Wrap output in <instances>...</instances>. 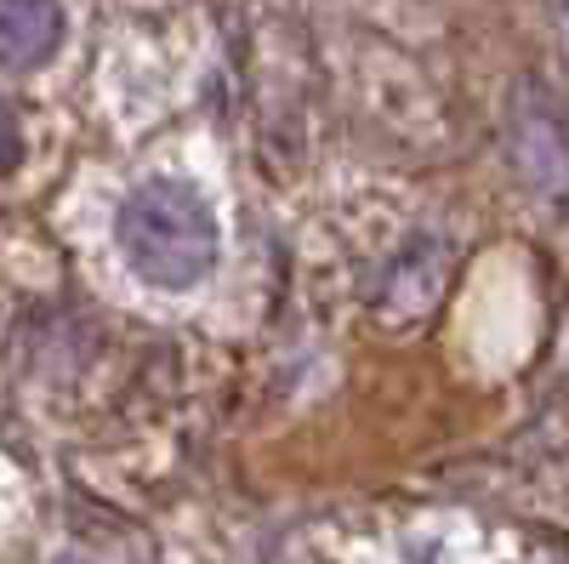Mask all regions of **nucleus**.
Returning <instances> with one entry per match:
<instances>
[{
  "label": "nucleus",
  "instance_id": "obj_1",
  "mask_svg": "<svg viewBox=\"0 0 569 564\" xmlns=\"http://www.w3.org/2000/svg\"><path fill=\"white\" fill-rule=\"evenodd\" d=\"M120 257L131 263L137 279H149L154 291H188L217 268L222 257V228L211 200L182 177H149L137 182L120 217Z\"/></svg>",
  "mask_w": 569,
  "mask_h": 564
},
{
  "label": "nucleus",
  "instance_id": "obj_3",
  "mask_svg": "<svg viewBox=\"0 0 569 564\" xmlns=\"http://www.w3.org/2000/svg\"><path fill=\"white\" fill-rule=\"evenodd\" d=\"M18 160H23V131H18V120L7 109H0V177L18 171Z\"/></svg>",
  "mask_w": 569,
  "mask_h": 564
},
{
  "label": "nucleus",
  "instance_id": "obj_2",
  "mask_svg": "<svg viewBox=\"0 0 569 564\" xmlns=\"http://www.w3.org/2000/svg\"><path fill=\"white\" fill-rule=\"evenodd\" d=\"M63 46V7L58 0H0V69L34 75Z\"/></svg>",
  "mask_w": 569,
  "mask_h": 564
}]
</instances>
